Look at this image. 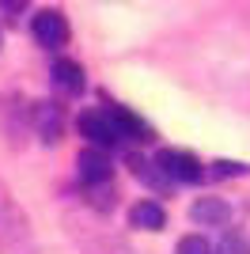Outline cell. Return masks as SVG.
I'll list each match as a JSON object with an SVG mask.
<instances>
[{
	"label": "cell",
	"mask_w": 250,
	"mask_h": 254,
	"mask_svg": "<svg viewBox=\"0 0 250 254\" xmlns=\"http://www.w3.org/2000/svg\"><path fill=\"white\" fill-rule=\"evenodd\" d=\"M156 167H159V175L171 179V182H197L201 175H205L201 159H193L189 152H182V148H163L156 156Z\"/></svg>",
	"instance_id": "cell-1"
},
{
	"label": "cell",
	"mask_w": 250,
	"mask_h": 254,
	"mask_svg": "<svg viewBox=\"0 0 250 254\" xmlns=\"http://www.w3.org/2000/svg\"><path fill=\"white\" fill-rule=\"evenodd\" d=\"M34 129H38V137L46 140V144L61 140V129H64L61 106H57V103H38V106H34Z\"/></svg>",
	"instance_id": "cell-5"
},
{
	"label": "cell",
	"mask_w": 250,
	"mask_h": 254,
	"mask_svg": "<svg viewBox=\"0 0 250 254\" xmlns=\"http://www.w3.org/2000/svg\"><path fill=\"white\" fill-rule=\"evenodd\" d=\"M106 114H110V122L118 126V133H122V137H129V140H152L148 122H140L133 110H125V106H106Z\"/></svg>",
	"instance_id": "cell-6"
},
{
	"label": "cell",
	"mask_w": 250,
	"mask_h": 254,
	"mask_svg": "<svg viewBox=\"0 0 250 254\" xmlns=\"http://www.w3.org/2000/svg\"><path fill=\"white\" fill-rule=\"evenodd\" d=\"M53 84L61 91H68V95H80L83 91V68L76 61H57L53 64Z\"/></svg>",
	"instance_id": "cell-9"
},
{
	"label": "cell",
	"mask_w": 250,
	"mask_h": 254,
	"mask_svg": "<svg viewBox=\"0 0 250 254\" xmlns=\"http://www.w3.org/2000/svg\"><path fill=\"white\" fill-rule=\"evenodd\" d=\"M110 156H106L103 148H87L76 156V175H80V182H87V186H106L110 182Z\"/></svg>",
	"instance_id": "cell-4"
},
{
	"label": "cell",
	"mask_w": 250,
	"mask_h": 254,
	"mask_svg": "<svg viewBox=\"0 0 250 254\" xmlns=\"http://www.w3.org/2000/svg\"><path fill=\"white\" fill-rule=\"evenodd\" d=\"M129 224H133V228H144V232H159L167 224V212H163L159 201H136L133 212H129Z\"/></svg>",
	"instance_id": "cell-7"
},
{
	"label": "cell",
	"mask_w": 250,
	"mask_h": 254,
	"mask_svg": "<svg viewBox=\"0 0 250 254\" xmlns=\"http://www.w3.org/2000/svg\"><path fill=\"white\" fill-rule=\"evenodd\" d=\"M224 254H243V239L239 235H224Z\"/></svg>",
	"instance_id": "cell-13"
},
{
	"label": "cell",
	"mask_w": 250,
	"mask_h": 254,
	"mask_svg": "<svg viewBox=\"0 0 250 254\" xmlns=\"http://www.w3.org/2000/svg\"><path fill=\"white\" fill-rule=\"evenodd\" d=\"M31 34H34V42L46 46V50H61V46H68V23H64L61 11H38L31 19Z\"/></svg>",
	"instance_id": "cell-2"
},
{
	"label": "cell",
	"mask_w": 250,
	"mask_h": 254,
	"mask_svg": "<svg viewBox=\"0 0 250 254\" xmlns=\"http://www.w3.org/2000/svg\"><path fill=\"white\" fill-rule=\"evenodd\" d=\"M175 254H212V243H208V239H201V235H182Z\"/></svg>",
	"instance_id": "cell-10"
},
{
	"label": "cell",
	"mask_w": 250,
	"mask_h": 254,
	"mask_svg": "<svg viewBox=\"0 0 250 254\" xmlns=\"http://www.w3.org/2000/svg\"><path fill=\"white\" fill-rule=\"evenodd\" d=\"M212 167H216L220 179H228V175H247V167H243V163H224V159H220V163H212Z\"/></svg>",
	"instance_id": "cell-12"
},
{
	"label": "cell",
	"mask_w": 250,
	"mask_h": 254,
	"mask_svg": "<svg viewBox=\"0 0 250 254\" xmlns=\"http://www.w3.org/2000/svg\"><path fill=\"white\" fill-rule=\"evenodd\" d=\"M80 133L87 140H91L95 148H114L118 140H122V133H118V126L110 122V114L106 110H87V114H80Z\"/></svg>",
	"instance_id": "cell-3"
},
{
	"label": "cell",
	"mask_w": 250,
	"mask_h": 254,
	"mask_svg": "<svg viewBox=\"0 0 250 254\" xmlns=\"http://www.w3.org/2000/svg\"><path fill=\"white\" fill-rule=\"evenodd\" d=\"M27 4H31V0H0V11L11 15V19H19V11H27Z\"/></svg>",
	"instance_id": "cell-11"
},
{
	"label": "cell",
	"mask_w": 250,
	"mask_h": 254,
	"mask_svg": "<svg viewBox=\"0 0 250 254\" xmlns=\"http://www.w3.org/2000/svg\"><path fill=\"white\" fill-rule=\"evenodd\" d=\"M189 216H193L197 224H212V228H224V224L231 220V209H228L224 201H216V197H201V201H193Z\"/></svg>",
	"instance_id": "cell-8"
}]
</instances>
